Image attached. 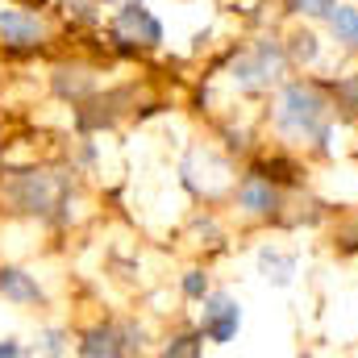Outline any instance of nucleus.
Masks as SVG:
<instances>
[{"mask_svg":"<svg viewBox=\"0 0 358 358\" xmlns=\"http://www.w3.org/2000/svg\"><path fill=\"white\" fill-rule=\"evenodd\" d=\"M283 4H287V13L308 17V21H325V17L338 8V0H283Z\"/></svg>","mask_w":358,"mask_h":358,"instance_id":"15","label":"nucleus"},{"mask_svg":"<svg viewBox=\"0 0 358 358\" xmlns=\"http://www.w3.org/2000/svg\"><path fill=\"white\" fill-rule=\"evenodd\" d=\"M113 38L129 42V46H142V50H155V46H163V21L142 0H129L113 17Z\"/></svg>","mask_w":358,"mask_h":358,"instance_id":"5","label":"nucleus"},{"mask_svg":"<svg viewBox=\"0 0 358 358\" xmlns=\"http://www.w3.org/2000/svg\"><path fill=\"white\" fill-rule=\"evenodd\" d=\"M200 334L213 342V346H229L242 329V304L229 296V292H208L200 300Z\"/></svg>","mask_w":358,"mask_h":358,"instance_id":"6","label":"nucleus"},{"mask_svg":"<svg viewBox=\"0 0 358 358\" xmlns=\"http://www.w3.org/2000/svg\"><path fill=\"white\" fill-rule=\"evenodd\" d=\"M163 355H167V358H196V355H204V334L196 329V334H176V338H167Z\"/></svg>","mask_w":358,"mask_h":358,"instance_id":"13","label":"nucleus"},{"mask_svg":"<svg viewBox=\"0 0 358 358\" xmlns=\"http://www.w3.org/2000/svg\"><path fill=\"white\" fill-rule=\"evenodd\" d=\"M63 13L71 21H96L100 17V0H63Z\"/></svg>","mask_w":358,"mask_h":358,"instance_id":"17","label":"nucleus"},{"mask_svg":"<svg viewBox=\"0 0 358 358\" xmlns=\"http://www.w3.org/2000/svg\"><path fill=\"white\" fill-rule=\"evenodd\" d=\"M287 67H292L287 46H283L279 38H259L246 55L234 59L229 80H234V88L246 92V96H263V92H271L275 84H283Z\"/></svg>","mask_w":358,"mask_h":358,"instance_id":"2","label":"nucleus"},{"mask_svg":"<svg viewBox=\"0 0 358 358\" xmlns=\"http://www.w3.org/2000/svg\"><path fill=\"white\" fill-rule=\"evenodd\" d=\"M334 108L338 113H346V117H358V76H350V80H342V84H334Z\"/></svg>","mask_w":358,"mask_h":358,"instance_id":"14","label":"nucleus"},{"mask_svg":"<svg viewBox=\"0 0 358 358\" xmlns=\"http://www.w3.org/2000/svg\"><path fill=\"white\" fill-rule=\"evenodd\" d=\"M0 38L8 50H42L46 46V21L29 8H0Z\"/></svg>","mask_w":358,"mask_h":358,"instance_id":"7","label":"nucleus"},{"mask_svg":"<svg viewBox=\"0 0 358 358\" xmlns=\"http://www.w3.org/2000/svg\"><path fill=\"white\" fill-rule=\"evenodd\" d=\"M113 4H129V0H113Z\"/></svg>","mask_w":358,"mask_h":358,"instance_id":"20","label":"nucleus"},{"mask_svg":"<svg viewBox=\"0 0 358 358\" xmlns=\"http://www.w3.org/2000/svg\"><path fill=\"white\" fill-rule=\"evenodd\" d=\"M17 355H25V346H21L17 338H4V342H0V358H17Z\"/></svg>","mask_w":358,"mask_h":358,"instance_id":"19","label":"nucleus"},{"mask_svg":"<svg viewBox=\"0 0 358 358\" xmlns=\"http://www.w3.org/2000/svg\"><path fill=\"white\" fill-rule=\"evenodd\" d=\"M334 96L313 84V80H287L279 88L275 100V129L283 138H296V142H308L317 150L329 146L334 138Z\"/></svg>","mask_w":358,"mask_h":358,"instance_id":"1","label":"nucleus"},{"mask_svg":"<svg viewBox=\"0 0 358 358\" xmlns=\"http://www.w3.org/2000/svg\"><path fill=\"white\" fill-rule=\"evenodd\" d=\"M0 296H4L8 304H21V308H29V304H42V300H46L42 283H38L25 267H0Z\"/></svg>","mask_w":358,"mask_h":358,"instance_id":"9","label":"nucleus"},{"mask_svg":"<svg viewBox=\"0 0 358 358\" xmlns=\"http://www.w3.org/2000/svg\"><path fill=\"white\" fill-rule=\"evenodd\" d=\"M259 271H263V279H271L275 287H287V283L296 279V255L275 250V246H263V250H259Z\"/></svg>","mask_w":358,"mask_h":358,"instance_id":"11","label":"nucleus"},{"mask_svg":"<svg viewBox=\"0 0 358 358\" xmlns=\"http://www.w3.org/2000/svg\"><path fill=\"white\" fill-rule=\"evenodd\" d=\"M38 350L42 355H63L67 350V334L63 329H42L38 334Z\"/></svg>","mask_w":358,"mask_h":358,"instance_id":"18","label":"nucleus"},{"mask_svg":"<svg viewBox=\"0 0 358 358\" xmlns=\"http://www.w3.org/2000/svg\"><path fill=\"white\" fill-rule=\"evenodd\" d=\"M234 200H238V208L246 213V217H279V208H283V192H279V183L263 171H250V176L238 183V192H234Z\"/></svg>","mask_w":358,"mask_h":358,"instance_id":"8","label":"nucleus"},{"mask_svg":"<svg viewBox=\"0 0 358 358\" xmlns=\"http://www.w3.org/2000/svg\"><path fill=\"white\" fill-rule=\"evenodd\" d=\"M179 292H183L187 300H204V296H208V275H204V271H183Z\"/></svg>","mask_w":358,"mask_h":358,"instance_id":"16","label":"nucleus"},{"mask_svg":"<svg viewBox=\"0 0 358 358\" xmlns=\"http://www.w3.org/2000/svg\"><path fill=\"white\" fill-rule=\"evenodd\" d=\"M146 329L134 321H108V325H92L88 334H80V355L84 358H117V355H142Z\"/></svg>","mask_w":358,"mask_h":358,"instance_id":"4","label":"nucleus"},{"mask_svg":"<svg viewBox=\"0 0 358 358\" xmlns=\"http://www.w3.org/2000/svg\"><path fill=\"white\" fill-rule=\"evenodd\" d=\"M325 29H329V38H334L342 50L358 55V4H342V0H338V8L325 17Z\"/></svg>","mask_w":358,"mask_h":358,"instance_id":"10","label":"nucleus"},{"mask_svg":"<svg viewBox=\"0 0 358 358\" xmlns=\"http://www.w3.org/2000/svg\"><path fill=\"white\" fill-rule=\"evenodd\" d=\"M4 200L13 204V213L55 217V208H67V179L55 171H21L8 179Z\"/></svg>","mask_w":358,"mask_h":358,"instance_id":"3","label":"nucleus"},{"mask_svg":"<svg viewBox=\"0 0 358 358\" xmlns=\"http://www.w3.org/2000/svg\"><path fill=\"white\" fill-rule=\"evenodd\" d=\"M283 46H287L292 67H313V63L321 59V38H317L313 29H292Z\"/></svg>","mask_w":358,"mask_h":358,"instance_id":"12","label":"nucleus"}]
</instances>
